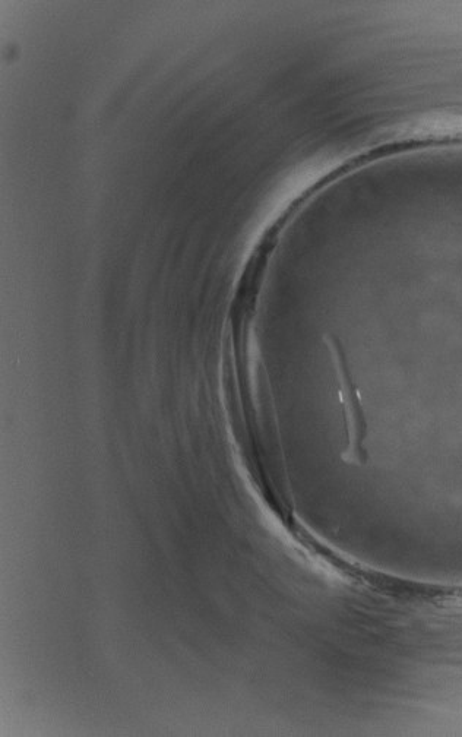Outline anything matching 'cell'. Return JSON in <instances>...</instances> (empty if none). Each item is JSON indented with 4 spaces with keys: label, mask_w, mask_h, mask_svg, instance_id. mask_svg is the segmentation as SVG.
<instances>
[{
    "label": "cell",
    "mask_w": 462,
    "mask_h": 737,
    "mask_svg": "<svg viewBox=\"0 0 462 737\" xmlns=\"http://www.w3.org/2000/svg\"><path fill=\"white\" fill-rule=\"evenodd\" d=\"M335 360H337L338 373H340L341 391L344 395V403H346V413L348 420H350V452L353 457L351 460H359L362 455V448H360V441L363 436V417L362 408H360L359 398H357L356 391H354V385L351 384L350 376L344 365V360L341 359V351L334 350Z\"/></svg>",
    "instance_id": "cell-1"
}]
</instances>
